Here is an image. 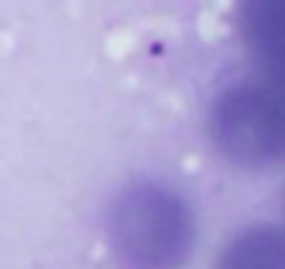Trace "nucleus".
<instances>
[{"label": "nucleus", "mask_w": 285, "mask_h": 269, "mask_svg": "<svg viewBox=\"0 0 285 269\" xmlns=\"http://www.w3.org/2000/svg\"><path fill=\"white\" fill-rule=\"evenodd\" d=\"M111 235L127 269H184L194 257L197 222L175 187L143 181L118 200Z\"/></svg>", "instance_id": "obj_1"}, {"label": "nucleus", "mask_w": 285, "mask_h": 269, "mask_svg": "<svg viewBox=\"0 0 285 269\" xmlns=\"http://www.w3.org/2000/svg\"><path fill=\"white\" fill-rule=\"evenodd\" d=\"M213 146L235 165H285V82L254 73L225 86L209 108Z\"/></svg>", "instance_id": "obj_2"}, {"label": "nucleus", "mask_w": 285, "mask_h": 269, "mask_svg": "<svg viewBox=\"0 0 285 269\" xmlns=\"http://www.w3.org/2000/svg\"><path fill=\"white\" fill-rule=\"evenodd\" d=\"M216 269H285V222L241 228L225 241Z\"/></svg>", "instance_id": "obj_3"}, {"label": "nucleus", "mask_w": 285, "mask_h": 269, "mask_svg": "<svg viewBox=\"0 0 285 269\" xmlns=\"http://www.w3.org/2000/svg\"><path fill=\"white\" fill-rule=\"evenodd\" d=\"M282 215H285V187H282Z\"/></svg>", "instance_id": "obj_4"}]
</instances>
